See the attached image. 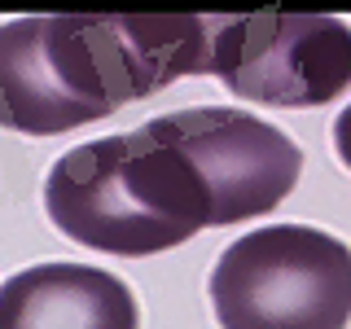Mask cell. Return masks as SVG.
I'll return each instance as SVG.
<instances>
[{
    "mask_svg": "<svg viewBox=\"0 0 351 329\" xmlns=\"http://www.w3.org/2000/svg\"><path fill=\"white\" fill-rule=\"evenodd\" d=\"M299 171V145L268 119L189 106L66 149L44 175V211L75 246L141 259L202 228L268 215Z\"/></svg>",
    "mask_w": 351,
    "mask_h": 329,
    "instance_id": "cell-1",
    "label": "cell"
},
{
    "mask_svg": "<svg viewBox=\"0 0 351 329\" xmlns=\"http://www.w3.org/2000/svg\"><path fill=\"white\" fill-rule=\"evenodd\" d=\"M211 18L44 14L0 27V127L22 136L97 123L184 75H206Z\"/></svg>",
    "mask_w": 351,
    "mask_h": 329,
    "instance_id": "cell-2",
    "label": "cell"
},
{
    "mask_svg": "<svg viewBox=\"0 0 351 329\" xmlns=\"http://www.w3.org/2000/svg\"><path fill=\"white\" fill-rule=\"evenodd\" d=\"M206 290L219 329H347L351 246L312 224H268L224 246Z\"/></svg>",
    "mask_w": 351,
    "mask_h": 329,
    "instance_id": "cell-3",
    "label": "cell"
},
{
    "mask_svg": "<svg viewBox=\"0 0 351 329\" xmlns=\"http://www.w3.org/2000/svg\"><path fill=\"white\" fill-rule=\"evenodd\" d=\"M206 75L255 106H329L351 88V27L329 14L211 18Z\"/></svg>",
    "mask_w": 351,
    "mask_h": 329,
    "instance_id": "cell-4",
    "label": "cell"
},
{
    "mask_svg": "<svg viewBox=\"0 0 351 329\" xmlns=\"http://www.w3.org/2000/svg\"><path fill=\"white\" fill-rule=\"evenodd\" d=\"M0 329H141V307L106 268L36 263L0 285Z\"/></svg>",
    "mask_w": 351,
    "mask_h": 329,
    "instance_id": "cell-5",
    "label": "cell"
},
{
    "mask_svg": "<svg viewBox=\"0 0 351 329\" xmlns=\"http://www.w3.org/2000/svg\"><path fill=\"white\" fill-rule=\"evenodd\" d=\"M334 154H338V162L351 171V106H343L338 119H334Z\"/></svg>",
    "mask_w": 351,
    "mask_h": 329,
    "instance_id": "cell-6",
    "label": "cell"
}]
</instances>
